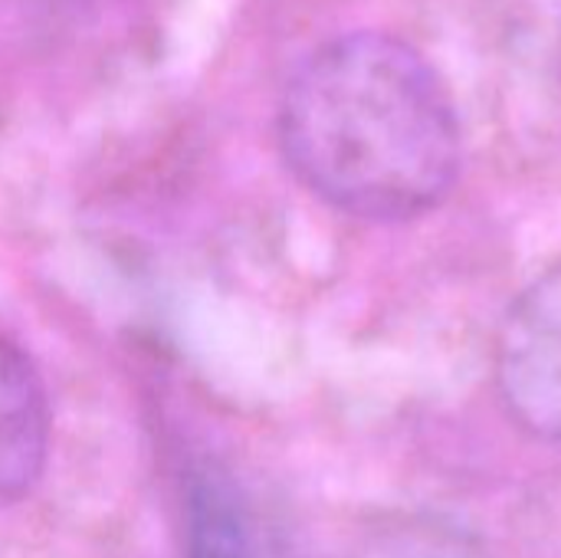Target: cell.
<instances>
[{
    "mask_svg": "<svg viewBox=\"0 0 561 558\" xmlns=\"http://www.w3.org/2000/svg\"><path fill=\"white\" fill-rule=\"evenodd\" d=\"M53 3H56V0H53Z\"/></svg>",
    "mask_w": 561,
    "mask_h": 558,
    "instance_id": "6",
    "label": "cell"
},
{
    "mask_svg": "<svg viewBox=\"0 0 561 558\" xmlns=\"http://www.w3.org/2000/svg\"><path fill=\"white\" fill-rule=\"evenodd\" d=\"M358 558H486L470 539L434 529V526H411L375 539Z\"/></svg>",
    "mask_w": 561,
    "mask_h": 558,
    "instance_id": "5",
    "label": "cell"
},
{
    "mask_svg": "<svg viewBox=\"0 0 561 558\" xmlns=\"http://www.w3.org/2000/svg\"><path fill=\"white\" fill-rule=\"evenodd\" d=\"M49 398L30 355L0 335V506L23 500L46 470Z\"/></svg>",
    "mask_w": 561,
    "mask_h": 558,
    "instance_id": "3",
    "label": "cell"
},
{
    "mask_svg": "<svg viewBox=\"0 0 561 558\" xmlns=\"http://www.w3.org/2000/svg\"><path fill=\"white\" fill-rule=\"evenodd\" d=\"M191 558H250L237 513L230 510V503H220L214 490H204L194 500Z\"/></svg>",
    "mask_w": 561,
    "mask_h": 558,
    "instance_id": "4",
    "label": "cell"
},
{
    "mask_svg": "<svg viewBox=\"0 0 561 558\" xmlns=\"http://www.w3.org/2000/svg\"><path fill=\"white\" fill-rule=\"evenodd\" d=\"M276 132L293 174L358 220L424 217L460 178L454 99L437 69L388 33H345L312 49L286 79Z\"/></svg>",
    "mask_w": 561,
    "mask_h": 558,
    "instance_id": "1",
    "label": "cell"
},
{
    "mask_svg": "<svg viewBox=\"0 0 561 558\" xmlns=\"http://www.w3.org/2000/svg\"><path fill=\"white\" fill-rule=\"evenodd\" d=\"M493 365L510 421L536 441L561 444V257L510 306Z\"/></svg>",
    "mask_w": 561,
    "mask_h": 558,
    "instance_id": "2",
    "label": "cell"
}]
</instances>
